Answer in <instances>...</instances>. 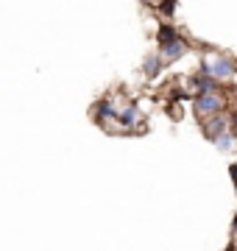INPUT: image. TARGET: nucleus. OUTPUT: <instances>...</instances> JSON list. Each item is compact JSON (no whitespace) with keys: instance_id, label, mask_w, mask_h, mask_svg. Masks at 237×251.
Listing matches in <instances>:
<instances>
[{"instance_id":"f03ea898","label":"nucleus","mask_w":237,"mask_h":251,"mask_svg":"<svg viewBox=\"0 0 237 251\" xmlns=\"http://www.w3.org/2000/svg\"><path fill=\"white\" fill-rule=\"evenodd\" d=\"M223 106H226V98L220 92H204V95H195V100H192V109H195L198 120H207V117L218 115Z\"/></svg>"},{"instance_id":"20e7f679","label":"nucleus","mask_w":237,"mask_h":251,"mask_svg":"<svg viewBox=\"0 0 237 251\" xmlns=\"http://www.w3.org/2000/svg\"><path fill=\"white\" fill-rule=\"evenodd\" d=\"M92 117H95L100 126H109V120H118V106H115V100L112 98L98 100V103L92 106Z\"/></svg>"},{"instance_id":"7ed1b4c3","label":"nucleus","mask_w":237,"mask_h":251,"mask_svg":"<svg viewBox=\"0 0 237 251\" xmlns=\"http://www.w3.org/2000/svg\"><path fill=\"white\" fill-rule=\"evenodd\" d=\"M187 50H190V45H187V39H184V36L179 34V36H173L170 42L159 45V50H156V53H159V56L165 59V64H170V62H179V59H182V56L187 53Z\"/></svg>"},{"instance_id":"ddd939ff","label":"nucleus","mask_w":237,"mask_h":251,"mask_svg":"<svg viewBox=\"0 0 237 251\" xmlns=\"http://www.w3.org/2000/svg\"><path fill=\"white\" fill-rule=\"evenodd\" d=\"M232 229H235V234H237V215H235V224H232Z\"/></svg>"},{"instance_id":"9b49d317","label":"nucleus","mask_w":237,"mask_h":251,"mask_svg":"<svg viewBox=\"0 0 237 251\" xmlns=\"http://www.w3.org/2000/svg\"><path fill=\"white\" fill-rule=\"evenodd\" d=\"M176 3H179V0H159L156 6H159V11H162V14H167V17H170V14L176 11Z\"/></svg>"},{"instance_id":"f257e3e1","label":"nucleus","mask_w":237,"mask_h":251,"mask_svg":"<svg viewBox=\"0 0 237 251\" xmlns=\"http://www.w3.org/2000/svg\"><path fill=\"white\" fill-rule=\"evenodd\" d=\"M207 67L215 81H232L237 75V59H232L229 53H215L212 59H207Z\"/></svg>"},{"instance_id":"0eeeda50","label":"nucleus","mask_w":237,"mask_h":251,"mask_svg":"<svg viewBox=\"0 0 237 251\" xmlns=\"http://www.w3.org/2000/svg\"><path fill=\"white\" fill-rule=\"evenodd\" d=\"M190 87H192L195 92H198V95H204V92H218L220 81H215L212 75H201V73H192Z\"/></svg>"},{"instance_id":"39448f33","label":"nucleus","mask_w":237,"mask_h":251,"mask_svg":"<svg viewBox=\"0 0 237 251\" xmlns=\"http://www.w3.org/2000/svg\"><path fill=\"white\" fill-rule=\"evenodd\" d=\"M140 120H142V112L137 109V103H128V106L118 109V126L120 128H126V131H131V128H137Z\"/></svg>"},{"instance_id":"423d86ee","label":"nucleus","mask_w":237,"mask_h":251,"mask_svg":"<svg viewBox=\"0 0 237 251\" xmlns=\"http://www.w3.org/2000/svg\"><path fill=\"white\" fill-rule=\"evenodd\" d=\"M223 131H229V123H226V117L220 115V112L204 120V134H207V140H218Z\"/></svg>"},{"instance_id":"2eb2a0df","label":"nucleus","mask_w":237,"mask_h":251,"mask_svg":"<svg viewBox=\"0 0 237 251\" xmlns=\"http://www.w3.org/2000/svg\"><path fill=\"white\" fill-rule=\"evenodd\" d=\"M235 251H237V243H235Z\"/></svg>"},{"instance_id":"1a4fd4ad","label":"nucleus","mask_w":237,"mask_h":251,"mask_svg":"<svg viewBox=\"0 0 237 251\" xmlns=\"http://www.w3.org/2000/svg\"><path fill=\"white\" fill-rule=\"evenodd\" d=\"M173 36H179V28L173 23H162V25L156 28V45H165V42H170Z\"/></svg>"},{"instance_id":"9d476101","label":"nucleus","mask_w":237,"mask_h":251,"mask_svg":"<svg viewBox=\"0 0 237 251\" xmlns=\"http://www.w3.org/2000/svg\"><path fill=\"white\" fill-rule=\"evenodd\" d=\"M212 143L218 145V151H232V145H235V134L232 131H223L218 140H212Z\"/></svg>"},{"instance_id":"4468645a","label":"nucleus","mask_w":237,"mask_h":251,"mask_svg":"<svg viewBox=\"0 0 237 251\" xmlns=\"http://www.w3.org/2000/svg\"><path fill=\"white\" fill-rule=\"evenodd\" d=\"M226 251H235V243H232V246H229V249H226Z\"/></svg>"},{"instance_id":"f8f14e48","label":"nucleus","mask_w":237,"mask_h":251,"mask_svg":"<svg viewBox=\"0 0 237 251\" xmlns=\"http://www.w3.org/2000/svg\"><path fill=\"white\" fill-rule=\"evenodd\" d=\"M142 6H154V3H159V0H140Z\"/></svg>"},{"instance_id":"6e6552de","label":"nucleus","mask_w":237,"mask_h":251,"mask_svg":"<svg viewBox=\"0 0 237 251\" xmlns=\"http://www.w3.org/2000/svg\"><path fill=\"white\" fill-rule=\"evenodd\" d=\"M165 70V59L159 53H148L145 62H142V73H145V78H156L159 73Z\"/></svg>"}]
</instances>
